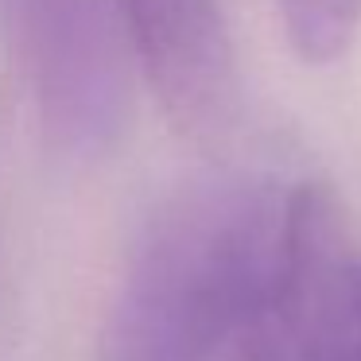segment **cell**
Returning <instances> with one entry per match:
<instances>
[{
	"label": "cell",
	"mask_w": 361,
	"mask_h": 361,
	"mask_svg": "<svg viewBox=\"0 0 361 361\" xmlns=\"http://www.w3.org/2000/svg\"><path fill=\"white\" fill-rule=\"evenodd\" d=\"M128 43L164 117L221 148L241 125V71L218 0H121Z\"/></svg>",
	"instance_id": "3957f363"
},
{
	"label": "cell",
	"mask_w": 361,
	"mask_h": 361,
	"mask_svg": "<svg viewBox=\"0 0 361 361\" xmlns=\"http://www.w3.org/2000/svg\"><path fill=\"white\" fill-rule=\"evenodd\" d=\"M264 361H361V249L322 183L288 195Z\"/></svg>",
	"instance_id": "7a4b0ae2"
},
{
	"label": "cell",
	"mask_w": 361,
	"mask_h": 361,
	"mask_svg": "<svg viewBox=\"0 0 361 361\" xmlns=\"http://www.w3.org/2000/svg\"><path fill=\"white\" fill-rule=\"evenodd\" d=\"M288 195L210 183L167 202L128 260L105 361H264Z\"/></svg>",
	"instance_id": "6da1fadb"
},
{
	"label": "cell",
	"mask_w": 361,
	"mask_h": 361,
	"mask_svg": "<svg viewBox=\"0 0 361 361\" xmlns=\"http://www.w3.org/2000/svg\"><path fill=\"white\" fill-rule=\"evenodd\" d=\"M288 39L307 63L345 55L361 24V0H280Z\"/></svg>",
	"instance_id": "277c9868"
}]
</instances>
